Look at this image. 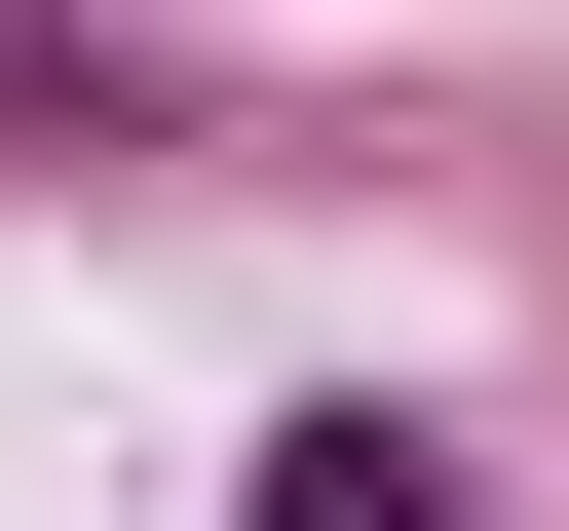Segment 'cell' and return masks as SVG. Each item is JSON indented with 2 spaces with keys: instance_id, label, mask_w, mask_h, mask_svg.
<instances>
[{
  "instance_id": "6da1fadb",
  "label": "cell",
  "mask_w": 569,
  "mask_h": 531,
  "mask_svg": "<svg viewBox=\"0 0 569 531\" xmlns=\"http://www.w3.org/2000/svg\"><path fill=\"white\" fill-rule=\"evenodd\" d=\"M266 531H456V455H418V418H305V455H266Z\"/></svg>"
}]
</instances>
